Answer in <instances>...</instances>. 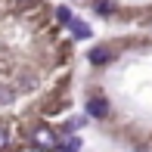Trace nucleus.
I'll list each match as a JSON object with an SVG mask.
<instances>
[{
  "label": "nucleus",
  "mask_w": 152,
  "mask_h": 152,
  "mask_svg": "<svg viewBox=\"0 0 152 152\" xmlns=\"http://www.w3.org/2000/svg\"><path fill=\"white\" fill-rule=\"evenodd\" d=\"M31 143H34V146H37V149H47V152L59 146V143H56V134H53L50 127H40V130H34V137H31Z\"/></svg>",
  "instance_id": "obj_2"
},
{
  "label": "nucleus",
  "mask_w": 152,
  "mask_h": 152,
  "mask_svg": "<svg viewBox=\"0 0 152 152\" xmlns=\"http://www.w3.org/2000/svg\"><path fill=\"white\" fill-rule=\"evenodd\" d=\"M87 59H90V62H93V65H99V68H106V65H109V62H112V59H115V53H112V50H109V47H93V50H90V53H87Z\"/></svg>",
  "instance_id": "obj_3"
},
{
  "label": "nucleus",
  "mask_w": 152,
  "mask_h": 152,
  "mask_svg": "<svg viewBox=\"0 0 152 152\" xmlns=\"http://www.w3.org/2000/svg\"><path fill=\"white\" fill-rule=\"evenodd\" d=\"M93 12H99V16H112V12H115V3H109V0H93Z\"/></svg>",
  "instance_id": "obj_4"
},
{
  "label": "nucleus",
  "mask_w": 152,
  "mask_h": 152,
  "mask_svg": "<svg viewBox=\"0 0 152 152\" xmlns=\"http://www.w3.org/2000/svg\"><path fill=\"white\" fill-rule=\"evenodd\" d=\"M59 149L62 152H81V140L78 137H65V140L59 143Z\"/></svg>",
  "instance_id": "obj_5"
},
{
  "label": "nucleus",
  "mask_w": 152,
  "mask_h": 152,
  "mask_svg": "<svg viewBox=\"0 0 152 152\" xmlns=\"http://www.w3.org/2000/svg\"><path fill=\"white\" fill-rule=\"evenodd\" d=\"M10 99H12V90H10V87H0V106L10 102Z\"/></svg>",
  "instance_id": "obj_8"
},
{
  "label": "nucleus",
  "mask_w": 152,
  "mask_h": 152,
  "mask_svg": "<svg viewBox=\"0 0 152 152\" xmlns=\"http://www.w3.org/2000/svg\"><path fill=\"white\" fill-rule=\"evenodd\" d=\"M68 28H72L75 37H90V28H87V25H81V22H75V19L68 22Z\"/></svg>",
  "instance_id": "obj_6"
},
{
  "label": "nucleus",
  "mask_w": 152,
  "mask_h": 152,
  "mask_svg": "<svg viewBox=\"0 0 152 152\" xmlns=\"http://www.w3.org/2000/svg\"><path fill=\"white\" fill-rule=\"evenodd\" d=\"M56 16H59V22H62V25H68V22H72V19H75L72 12L65 10V6H59V10H56Z\"/></svg>",
  "instance_id": "obj_7"
},
{
  "label": "nucleus",
  "mask_w": 152,
  "mask_h": 152,
  "mask_svg": "<svg viewBox=\"0 0 152 152\" xmlns=\"http://www.w3.org/2000/svg\"><path fill=\"white\" fill-rule=\"evenodd\" d=\"M6 143H10V134H6V130L0 127V149H6Z\"/></svg>",
  "instance_id": "obj_9"
},
{
  "label": "nucleus",
  "mask_w": 152,
  "mask_h": 152,
  "mask_svg": "<svg viewBox=\"0 0 152 152\" xmlns=\"http://www.w3.org/2000/svg\"><path fill=\"white\" fill-rule=\"evenodd\" d=\"M87 115H90V118H109V115H112V106H109V99L106 96H90V99H87Z\"/></svg>",
  "instance_id": "obj_1"
}]
</instances>
